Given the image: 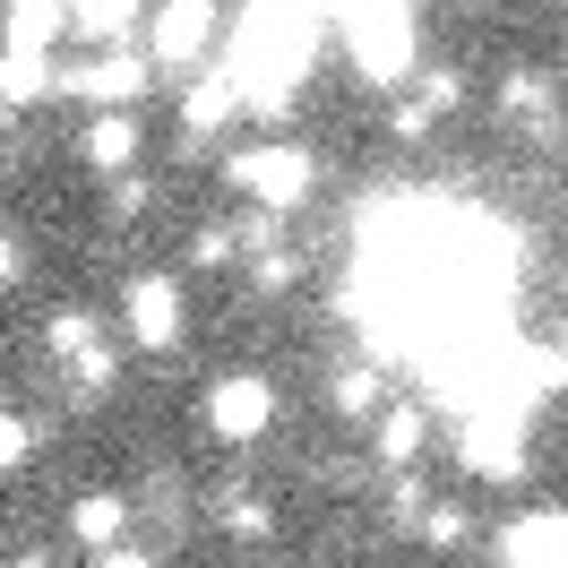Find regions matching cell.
<instances>
[{"instance_id":"44dd1931","label":"cell","mask_w":568,"mask_h":568,"mask_svg":"<svg viewBox=\"0 0 568 568\" xmlns=\"http://www.w3.org/2000/svg\"><path fill=\"white\" fill-rule=\"evenodd\" d=\"M190 267H233V233H224V224H207V233L190 242Z\"/></svg>"},{"instance_id":"ac0fdd59","label":"cell","mask_w":568,"mask_h":568,"mask_svg":"<svg viewBox=\"0 0 568 568\" xmlns=\"http://www.w3.org/2000/svg\"><path fill=\"white\" fill-rule=\"evenodd\" d=\"M379 405V371H345L336 379V414H371Z\"/></svg>"},{"instance_id":"5bb4252c","label":"cell","mask_w":568,"mask_h":568,"mask_svg":"<svg viewBox=\"0 0 568 568\" xmlns=\"http://www.w3.org/2000/svg\"><path fill=\"white\" fill-rule=\"evenodd\" d=\"M121 526H130V508H121L112 491H95V499H78V508H70V534L87 542V551H112V542H121Z\"/></svg>"},{"instance_id":"277c9868","label":"cell","mask_w":568,"mask_h":568,"mask_svg":"<svg viewBox=\"0 0 568 568\" xmlns=\"http://www.w3.org/2000/svg\"><path fill=\"white\" fill-rule=\"evenodd\" d=\"M465 474H491V483H517V474H526V414H517V405H474Z\"/></svg>"},{"instance_id":"5b68a950","label":"cell","mask_w":568,"mask_h":568,"mask_svg":"<svg viewBox=\"0 0 568 568\" xmlns=\"http://www.w3.org/2000/svg\"><path fill=\"white\" fill-rule=\"evenodd\" d=\"M276 423V388H267V379H215L207 388V430L215 439H233V448H250V439H258V430Z\"/></svg>"},{"instance_id":"d6986e66","label":"cell","mask_w":568,"mask_h":568,"mask_svg":"<svg viewBox=\"0 0 568 568\" xmlns=\"http://www.w3.org/2000/svg\"><path fill=\"white\" fill-rule=\"evenodd\" d=\"M87 345H95V320H87V311H61V320H52V354L70 362V354H87Z\"/></svg>"},{"instance_id":"8fae6325","label":"cell","mask_w":568,"mask_h":568,"mask_svg":"<svg viewBox=\"0 0 568 568\" xmlns=\"http://www.w3.org/2000/svg\"><path fill=\"white\" fill-rule=\"evenodd\" d=\"M61 36H70V0H9V9H0V43H36V52H52Z\"/></svg>"},{"instance_id":"7a4b0ae2","label":"cell","mask_w":568,"mask_h":568,"mask_svg":"<svg viewBox=\"0 0 568 568\" xmlns=\"http://www.w3.org/2000/svg\"><path fill=\"white\" fill-rule=\"evenodd\" d=\"M345 43H354V70L362 78H414V9L405 0H362V9H345Z\"/></svg>"},{"instance_id":"e0dca14e","label":"cell","mask_w":568,"mask_h":568,"mask_svg":"<svg viewBox=\"0 0 568 568\" xmlns=\"http://www.w3.org/2000/svg\"><path fill=\"white\" fill-rule=\"evenodd\" d=\"M414 448H423V414H414V405H388V414H379V465H414Z\"/></svg>"},{"instance_id":"4fadbf2b","label":"cell","mask_w":568,"mask_h":568,"mask_svg":"<svg viewBox=\"0 0 568 568\" xmlns=\"http://www.w3.org/2000/svg\"><path fill=\"white\" fill-rule=\"evenodd\" d=\"M139 9H146V0H70V27L87 43H121L130 27H139Z\"/></svg>"},{"instance_id":"7402d4cb","label":"cell","mask_w":568,"mask_h":568,"mask_svg":"<svg viewBox=\"0 0 568 568\" xmlns=\"http://www.w3.org/2000/svg\"><path fill=\"white\" fill-rule=\"evenodd\" d=\"M457 95H465V87H457L448 70H439V78H423V95H414V104H423L430 121H439V112H457Z\"/></svg>"},{"instance_id":"ffe728a7","label":"cell","mask_w":568,"mask_h":568,"mask_svg":"<svg viewBox=\"0 0 568 568\" xmlns=\"http://www.w3.org/2000/svg\"><path fill=\"white\" fill-rule=\"evenodd\" d=\"M27 448H36V430L18 423V414H0V474H18V465H27Z\"/></svg>"},{"instance_id":"7c38bea8","label":"cell","mask_w":568,"mask_h":568,"mask_svg":"<svg viewBox=\"0 0 568 568\" xmlns=\"http://www.w3.org/2000/svg\"><path fill=\"white\" fill-rule=\"evenodd\" d=\"M87 164H95V173H130V164H139V112H121V104L95 112V130H87Z\"/></svg>"},{"instance_id":"cb8c5ba5","label":"cell","mask_w":568,"mask_h":568,"mask_svg":"<svg viewBox=\"0 0 568 568\" xmlns=\"http://www.w3.org/2000/svg\"><path fill=\"white\" fill-rule=\"evenodd\" d=\"M224 526H233V534H267V508H258V499H233V517H224Z\"/></svg>"},{"instance_id":"30bf717a","label":"cell","mask_w":568,"mask_h":568,"mask_svg":"<svg viewBox=\"0 0 568 568\" xmlns=\"http://www.w3.org/2000/svg\"><path fill=\"white\" fill-rule=\"evenodd\" d=\"M61 87V70H52V52H36V43H0V104H43Z\"/></svg>"},{"instance_id":"8992f818","label":"cell","mask_w":568,"mask_h":568,"mask_svg":"<svg viewBox=\"0 0 568 568\" xmlns=\"http://www.w3.org/2000/svg\"><path fill=\"white\" fill-rule=\"evenodd\" d=\"M121 327L139 336L146 354L181 345V284L173 276H130V293H121Z\"/></svg>"},{"instance_id":"3957f363","label":"cell","mask_w":568,"mask_h":568,"mask_svg":"<svg viewBox=\"0 0 568 568\" xmlns=\"http://www.w3.org/2000/svg\"><path fill=\"white\" fill-rule=\"evenodd\" d=\"M233 181H242L258 207H302L311 199V181H320V164L302 155V146H250V155H233Z\"/></svg>"},{"instance_id":"9a60e30c","label":"cell","mask_w":568,"mask_h":568,"mask_svg":"<svg viewBox=\"0 0 568 568\" xmlns=\"http://www.w3.org/2000/svg\"><path fill=\"white\" fill-rule=\"evenodd\" d=\"M233 104H242V95H233V78H207V87H190V95H181V130H190V139H207V130L233 121Z\"/></svg>"},{"instance_id":"6da1fadb","label":"cell","mask_w":568,"mask_h":568,"mask_svg":"<svg viewBox=\"0 0 568 568\" xmlns=\"http://www.w3.org/2000/svg\"><path fill=\"white\" fill-rule=\"evenodd\" d=\"M311 61H320V0H250L242 43L224 52V78L250 112H284Z\"/></svg>"},{"instance_id":"ba28073f","label":"cell","mask_w":568,"mask_h":568,"mask_svg":"<svg viewBox=\"0 0 568 568\" xmlns=\"http://www.w3.org/2000/svg\"><path fill=\"white\" fill-rule=\"evenodd\" d=\"M491 551L508 568H551V560H568V508H526V517H508Z\"/></svg>"},{"instance_id":"52a82bcc","label":"cell","mask_w":568,"mask_h":568,"mask_svg":"<svg viewBox=\"0 0 568 568\" xmlns=\"http://www.w3.org/2000/svg\"><path fill=\"white\" fill-rule=\"evenodd\" d=\"M61 95H78V104H139L146 95V61L139 52H121V43H112V52H95V61H78L70 78H61Z\"/></svg>"},{"instance_id":"d4e9b609","label":"cell","mask_w":568,"mask_h":568,"mask_svg":"<svg viewBox=\"0 0 568 568\" xmlns=\"http://www.w3.org/2000/svg\"><path fill=\"white\" fill-rule=\"evenodd\" d=\"M18 276V242H9V233H0V284Z\"/></svg>"},{"instance_id":"2e32d148","label":"cell","mask_w":568,"mask_h":568,"mask_svg":"<svg viewBox=\"0 0 568 568\" xmlns=\"http://www.w3.org/2000/svg\"><path fill=\"white\" fill-rule=\"evenodd\" d=\"M499 112H508V121H526V130H534V121H551V78H542V70H517L508 87H499Z\"/></svg>"},{"instance_id":"9c48e42d","label":"cell","mask_w":568,"mask_h":568,"mask_svg":"<svg viewBox=\"0 0 568 568\" xmlns=\"http://www.w3.org/2000/svg\"><path fill=\"white\" fill-rule=\"evenodd\" d=\"M207 43H215V9L207 0H164V9H155V61H164V70L207 61Z\"/></svg>"},{"instance_id":"603a6c76","label":"cell","mask_w":568,"mask_h":568,"mask_svg":"<svg viewBox=\"0 0 568 568\" xmlns=\"http://www.w3.org/2000/svg\"><path fill=\"white\" fill-rule=\"evenodd\" d=\"M423 534L439 542V551H448V542H465V508H430V517H423Z\"/></svg>"}]
</instances>
